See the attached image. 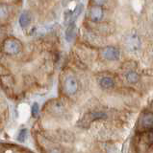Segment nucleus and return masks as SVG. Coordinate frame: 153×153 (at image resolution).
<instances>
[{
	"label": "nucleus",
	"instance_id": "6e6552de",
	"mask_svg": "<svg viewBox=\"0 0 153 153\" xmlns=\"http://www.w3.org/2000/svg\"><path fill=\"white\" fill-rule=\"evenodd\" d=\"M107 116L106 114L103 113V112H93V113H90L88 114L85 116V119L87 120L88 123H90L93 121H95V120H101V119H105Z\"/></svg>",
	"mask_w": 153,
	"mask_h": 153
},
{
	"label": "nucleus",
	"instance_id": "4468645a",
	"mask_svg": "<svg viewBox=\"0 0 153 153\" xmlns=\"http://www.w3.org/2000/svg\"><path fill=\"white\" fill-rule=\"evenodd\" d=\"M129 39H130V42H128V45L129 46H131L132 48L134 46H136V48H138V45L140 44L138 37H136V36H131V37H129Z\"/></svg>",
	"mask_w": 153,
	"mask_h": 153
},
{
	"label": "nucleus",
	"instance_id": "f257e3e1",
	"mask_svg": "<svg viewBox=\"0 0 153 153\" xmlns=\"http://www.w3.org/2000/svg\"><path fill=\"white\" fill-rule=\"evenodd\" d=\"M4 50L9 55H17L21 50V43L17 38H8L4 42Z\"/></svg>",
	"mask_w": 153,
	"mask_h": 153
},
{
	"label": "nucleus",
	"instance_id": "2eb2a0df",
	"mask_svg": "<svg viewBox=\"0 0 153 153\" xmlns=\"http://www.w3.org/2000/svg\"><path fill=\"white\" fill-rule=\"evenodd\" d=\"M26 133H27V130H26V129H21V130L20 131V133H18V135H17V140L20 141V143L24 142L25 137H26Z\"/></svg>",
	"mask_w": 153,
	"mask_h": 153
},
{
	"label": "nucleus",
	"instance_id": "1a4fd4ad",
	"mask_svg": "<svg viewBox=\"0 0 153 153\" xmlns=\"http://www.w3.org/2000/svg\"><path fill=\"white\" fill-rule=\"evenodd\" d=\"M100 85H101V87L104 89H111L115 86V81L112 78L104 76V78L100 79Z\"/></svg>",
	"mask_w": 153,
	"mask_h": 153
},
{
	"label": "nucleus",
	"instance_id": "39448f33",
	"mask_svg": "<svg viewBox=\"0 0 153 153\" xmlns=\"http://www.w3.org/2000/svg\"><path fill=\"white\" fill-rule=\"evenodd\" d=\"M76 33H77V28H76L75 22L70 23L68 29L66 31V38L68 41H72L74 39V37L76 36Z\"/></svg>",
	"mask_w": 153,
	"mask_h": 153
},
{
	"label": "nucleus",
	"instance_id": "20e7f679",
	"mask_svg": "<svg viewBox=\"0 0 153 153\" xmlns=\"http://www.w3.org/2000/svg\"><path fill=\"white\" fill-rule=\"evenodd\" d=\"M90 17L93 22H98L103 17V11L99 6L93 7L90 11Z\"/></svg>",
	"mask_w": 153,
	"mask_h": 153
},
{
	"label": "nucleus",
	"instance_id": "a211bd4d",
	"mask_svg": "<svg viewBox=\"0 0 153 153\" xmlns=\"http://www.w3.org/2000/svg\"><path fill=\"white\" fill-rule=\"evenodd\" d=\"M50 153H60V151H59V150H57V149H53Z\"/></svg>",
	"mask_w": 153,
	"mask_h": 153
},
{
	"label": "nucleus",
	"instance_id": "9b49d317",
	"mask_svg": "<svg viewBox=\"0 0 153 153\" xmlns=\"http://www.w3.org/2000/svg\"><path fill=\"white\" fill-rule=\"evenodd\" d=\"M126 79L128 82H130V83H136L139 80V75L135 73V72L131 71L126 74Z\"/></svg>",
	"mask_w": 153,
	"mask_h": 153
},
{
	"label": "nucleus",
	"instance_id": "dca6fc26",
	"mask_svg": "<svg viewBox=\"0 0 153 153\" xmlns=\"http://www.w3.org/2000/svg\"><path fill=\"white\" fill-rule=\"evenodd\" d=\"M148 140H149L150 143H153V130H151L149 132V134H148Z\"/></svg>",
	"mask_w": 153,
	"mask_h": 153
},
{
	"label": "nucleus",
	"instance_id": "ddd939ff",
	"mask_svg": "<svg viewBox=\"0 0 153 153\" xmlns=\"http://www.w3.org/2000/svg\"><path fill=\"white\" fill-rule=\"evenodd\" d=\"M39 111H40V107H39V104L38 103H34L32 105V108H31V113H32V116L36 118L38 116V114H39Z\"/></svg>",
	"mask_w": 153,
	"mask_h": 153
},
{
	"label": "nucleus",
	"instance_id": "0eeeda50",
	"mask_svg": "<svg viewBox=\"0 0 153 153\" xmlns=\"http://www.w3.org/2000/svg\"><path fill=\"white\" fill-rule=\"evenodd\" d=\"M50 111L53 114H62L64 111V104L59 100H54L51 102Z\"/></svg>",
	"mask_w": 153,
	"mask_h": 153
},
{
	"label": "nucleus",
	"instance_id": "f8f14e48",
	"mask_svg": "<svg viewBox=\"0 0 153 153\" xmlns=\"http://www.w3.org/2000/svg\"><path fill=\"white\" fill-rule=\"evenodd\" d=\"M8 16V9L6 6H3V5H0V19H4L7 17Z\"/></svg>",
	"mask_w": 153,
	"mask_h": 153
},
{
	"label": "nucleus",
	"instance_id": "f3484780",
	"mask_svg": "<svg viewBox=\"0 0 153 153\" xmlns=\"http://www.w3.org/2000/svg\"><path fill=\"white\" fill-rule=\"evenodd\" d=\"M94 3H95V4H100V5H102V4L105 3V1H95Z\"/></svg>",
	"mask_w": 153,
	"mask_h": 153
},
{
	"label": "nucleus",
	"instance_id": "6ab92c4d",
	"mask_svg": "<svg viewBox=\"0 0 153 153\" xmlns=\"http://www.w3.org/2000/svg\"><path fill=\"white\" fill-rule=\"evenodd\" d=\"M152 108H153V102H152Z\"/></svg>",
	"mask_w": 153,
	"mask_h": 153
},
{
	"label": "nucleus",
	"instance_id": "7ed1b4c3",
	"mask_svg": "<svg viewBox=\"0 0 153 153\" xmlns=\"http://www.w3.org/2000/svg\"><path fill=\"white\" fill-rule=\"evenodd\" d=\"M78 89V83L73 76H69L65 81V90L66 94L73 95L76 93V91Z\"/></svg>",
	"mask_w": 153,
	"mask_h": 153
},
{
	"label": "nucleus",
	"instance_id": "423d86ee",
	"mask_svg": "<svg viewBox=\"0 0 153 153\" xmlns=\"http://www.w3.org/2000/svg\"><path fill=\"white\" fill-rule=\"evenodd\" d=\"M141 123L143 128H147V129L153 128V114L147 113L143 115L142 118Z\"/></svg>",
	"mask_w": 153,
	"mask_h": 153
},
{
	"label": "nucleus",
	"instance_id": "9d476101",
	"mask_svg": "<svg viewBox=\"0 0 153 153\" xmlns=\"http://www.w3.org/2000/svg\"><path fill=\"white\" fill-rule=\"evenodd\" d=\"M31 21V16L28 13H21V16L20 17V24L22 28H26L30 24Z\"/></svg>",
	"mask_w": 153,
	"mask_h": 153
},
{
	"label": "nucleus",
	"instance_id": "f03ea898",
	"mask_svg": "<svg viewBox=\"0 0 153 153\" xmlns=\"http://www.w3.org/2000/svg\"><path fill=\"white\" fill-rule=\"evenodd\" d=\"M102 56L104 59L107 60H117L119 59L121 53H119V51L117 49V48L109 46V47H106L102 51Z\"/></svg>",
	"mask_w": 153,
	"mask_h": 153
}]
</instances>
